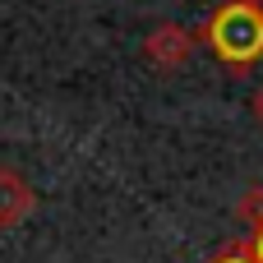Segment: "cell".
<instances>
[{
	"label": "cell",
	"mask_w": 263,
	"mask_h": 263,
	"mask_svg": "<svg viewBox=\"0 0 263 263\" xmlns=\"http://www.w3.org/2000/svg\"><path fill=\"white\" fill-rule=\"evenodd\" d=\"M199 42L217 55V65L231 79L254 74L263 60V0H222L203 18Z\"/></svg>",
	"instance_id": "6da1fadb"
},
{
	"label": "cell",
	"mask_w": 263,
	"mask_h": 263,
	"mask_svg": "<svg viewBox=\"0 0 263 263\" xmlns=\"http://www.w3.org/2000/svg\"><path fill=\"white\" fill-rule=\"evenodd\" d=\"M199 46V28H185V23H157L148 37H143V60L162 74L180 69Z\"/></svg>",
	"instance_id": "7a4b0ae2"
},
{
	"label": "cell",
	"mask_w": 263,
	"mask_h": 263,
	"mask_svg": "<svg viewBox=\"0 0 263 263\" xmlns=\"http://www.w3.org/2000/svg\"><path fill=\"white\" fill-rule=\"evenodd\" d=\"M32 203H37L32 185H28L14 166H0V227H5V231L18 227V222L32 213Z\"/></svg>",
	"instance_id": "3957f363"
},
{
	"label": "cell",
	"mask_w": 263,
	"mask_h": 263,
	"mask_svg": "<svg viewBox=\"0 0 263 263\" xmlns=\"http://www.w3.org/2000/svg\"><path fill=\"white\" fill-rule=\"evenodd\" d=\"M240 217H245V227H250L245 245H250L254 263H263V190L259 185H250V190L240 194Z\"/></svg>",
	"instance_id": "277c9868"
},
{
	"label": "cell",
	"mask_w": 263,
	"mask_h": 263,
	"mask_svg": "<svg viewBox=\"0 0 263 263\" xmlns=\"http://www.w3.org/2000/svg\"><path fill=\"white\" fill-rule=\"evenodd\" d=\"M208 263H254V254H250L245 240H227V245L213 250V259H208Z\"/></svg>",
	"instance_id": "5b68a950"
},
{
	"label": "cell",
	"mask_w": 263,
	"mask_h": 263,
	"mask_svg": "<svg viewBox=\"0 0 263 263\" xmlns=\"http://www.w3.org/2000/svg\"><path fill=\"white\" fill-rule=\"evenodd\" d=\"M250 111H254V120L263 125V83L254 88V97H250Z\"/></svg>",
	"instance_id": "8992f818"
}]
</instances>
